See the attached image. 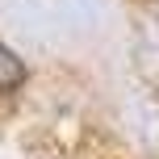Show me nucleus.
Returning <instances> with one entry per match:
<instances>
[{
	"instance_id": "f257e3e1",
	"label": "nucleus",
	"mask_w": 159,
	"mask_h": 159,
	"mask_svg": "<svg viewBox=\"0 0 159 159\" xmlns=\"http://www.w3.org/2000/svg\"><path fill=\"white\" fill-rule=\"evenodd\" d=\"M21 84H25V63L0 42V96H4V92H17Z\"/></svg>"
}]
</instances>
